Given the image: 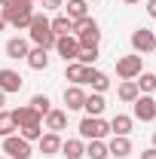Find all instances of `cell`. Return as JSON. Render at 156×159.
I'll use <instances>...</instances> for the list:
<instances>
[{
	"instance_id": "obj_1",
	"label": "cell",
	"mask_w": 156,
	"mask_h": 159,
	"mask_svg": "<svg viewBox=\"0 0 156 159\" xmlns=\"http://www.w3.org/2000/svg\"><path fill=\"white\" fill-rule=\"evenodd\" d=\"M28 37H31V43L34 46H40V49H55V34H52V28H49V19L43 16V12H34V19H31V25H28Z\"/></svg>"
},
{
	"instance_id": "obj_2",
	"label": "cell",
	"mask_w": 156,
	"mask_h": 159,
	"mask_svg": "<svg viewBox=\"0 0 156 159\" xmlns=\"http://www.w3.org/2000/svg\"><path fill=\"white\" fill-rule=\"evenodd\" d=\"M74 31H77V40H80V49H89V46H98L101 43V28L92 16L74 21Z\"/></svg>"
},
{
	"instance_id": "obj_3",
	"label": "cell",
	"mask_w": 156,
	"mask_h": 159,
	"mask_svg": "<svg viewBox=\"0 0 156 159\" xmlns=\"http://www.w3.org/2000/svg\"><path fill=\"white\" fill-rule=\"evenodd\" d=\"M3 16H6V25H12V28H19V31H28V25H31V19H34V6L16 0L12 6L3 9Z\"/></svg>"
},
{
	"instance_id": "obj_4",
	"label": "cell",
	"mask_w": 156,
	"mask_h": 159,
	"mask_svg": "<svg viewBox=\"0 0 156 159\" xmlns=\"http://www.w3.org/2000/svg\"><path fill=\"white\" fill-rule=\"evenodd\" d=\"M104 135H110V122H104L101 116L80 119V138L83 141H104Z\"/></svg>"
},
{
	"instance_id": "obj_5",
	"label": "cell",
	"mask_w": 156,
	"mask_h": 159,
	"mask_svg": "<svg viewBox=\"0 0 156 159\" xmlns=\"http://www.w3.org/2000/svg\"><path fill=\"white\" fill-rule=\"evenodd\" d=\"M3 153L6 159H31V141H25L21 135H9L3 138Z\"/></svg>"
},
{
	"instance_id": "obj_6",
	"label": "cell",
	"mask_w": 156,
	"mask_h": 159,
	"mask_svg": "<svg viewBox=\"0 0 156 159\" xmlns=\"http://www.w3.org/2000/svg\"><path fill=\"white\" fill-rule=\"evenodd\" d=\"M132 49H135L138 55H150V52L156 49V34L150 31V28L132 31Z\"/></svg>"
},
{
	"instance_id": "obj_7",
	"label": "cell",
	"mask_w": 156,
	"mask_h": 159,
	"mask_svg": "<svg viewBox=\"0 0 156 159\" xmlns=\"http://www.w3.org/2000/svg\"><path fill=\"white\" fill-rule=\"evenodd\" d=\"M144 70V64H141V55H122V58H117V77L119 80H135L138 74Z\"/></svg>"
},
{
	"instance_id": "obj_8",
	"label": "cell",
	"mask_w": 156,
	"mask_h": 159,
	"mask_svg": "<svg viewBox=\"0 0 156 159\" xmlns=\"http://www.w3.org/2000/svg\"><path fill=\"white\" fill-rule=\"evenodd\" d=\"M21 86H25V80H21L19 70H12V67H0V92L12 95V92H21Z\"/></svg>"
},
{
	"instance_id": "obj_9",
	"label": "cell",
	"mask_w": 156,
	"mask_h": 159,
	"mask_svg": "<svg viewBox=\"0 0 156 159\" xmlns=\"http://www.w3.org/2000/svg\"><path fill=\"white\" fill-rule=\"evenodd\" d=\"M132 107H135V119H141V122H153L156 119V101L150 95H138Z\"/></svg>"
},
{
	"instance_id": "obj_10",
	"label": "cell",
	"mask_w": 156,
	"mask_h": 159,
	"mask_svg": "<svg viewBox=\"0 0 156 159\" xmlns=\"http://www.w3.org/2000/svg\"><path fill=\"white\" fill-rule=\"evenodd\" d=\"M83 86H92V92H107L110 89V77L104 70H95V67H86V77H83Z\"/></svg>"
},
{
	"instance_id": "obj_11",
	"label": "cell",
	"mask_w": 156,
	"mask_h": 159,
	"mask_svg": "<svg viewBox=\"0 0 156 159\" xmlns=\"http://www.w3.org/2000/svg\"><path fill=\"white\" fill-rule=\"evenodd\" d=\"M55 52H58L64 61H77V52H80V40L74 34H67V37H58L55 40Z\"/></svg>"
},
{
	"instance_id": "obj_12",
	"label": "cell",
	"mask_w": 156,
	"mask_h": 159,
	"mask_svg": "<svg viewBox=\"0 0 156 159\" xmlns=\"http://www.w3.org/2000/svg\"><path fill=\"white\" fill-rule=\"evenodd\" d=\"M40 153L43 156H55V153H61V135L58 132H46V135H40Z\"/></svg>"
},
{
	"instance_id": "obj_13",
	"label": "cell",
	"mask_w": 156,
	"mask_h": 159,
	"mask_svg": "<svg viewBox=\"0 0 156 159\" xmlns=\"http://www.w3.org/2000/svg\"><path fill=\"white\" fill-rule=\"evenodd\" d=\"M28 52H31V46H28V40H25V37L6 40V58L19 61V58H28Z\"/></svg>"
},
{
	"instance_id": "obj_14",
	"label": "cell",
	"mask_w": 156,
	"mask_h": 159,
	"mask_svg": "<svg viewBox=\"0 0 156 159\" xmlns=\"http://www.w3.org/2000/svg\"><path fill=\"white\" fill-rule=\"evenodd\" d=\"M43 119H46L43 129H49V132H58V135H61V132L67 129V110H55V107H52Z\"/></svg>"
},
{
	"instance_id": "obj_15",
	"label": "cell",
	"mask_w": 156,
	"mask_h": 159,
	"mask_svg": "<svg viewBox=\"0 0 156 159\" xmlns=\"http://www.w3.org/2000/svg\"><path fill=\"white\" fill-rule=\"evenodd\" d=\"M104 107H107V101H104L101 92H92V95H86V101H83L86 116H101V113H104Z\"/></svg>"
},
{
	"instance_id": "obj_16",
	"label": "cell",
	"mask_w": 156,
	"mask_h": 159,
	"mask_svg": "<svg viewBox=\"0 0 156 159\" xmlns=\"http://www.w3.org/2000/svg\"><path fill=\"white\" fill-rule=\"evenodd\" d=\"M28 67L31 70H46L49 67V49H40V46H34L31 52H28Z\"/></svg>"
},
{
	"instance_id": "obj_17",
	"label": "cell",
	"mask_w": 156,
	"mask_h": 159,
	"mask_svg": "<svg viewBox=\"0 0 156 159\" xmlns=\"http://www.w3.org/2000/svg\"><path fill=\"white\" fill-rule=\"evenodd\" d=\"M132 125H135V119H132V116L117 113V116L110 119V135H122V138H129V135H132Z\"/></svg>"
},
{
	"instance_id": "obj_18",
	"label": "cell",
	"mask_w": 156,
	"mask_h": 159,
	"mask_svg": "<svg viewBox=\"0 0 156 159\" xmlns=\"http://www.w3.org/2000/svg\"><path fill=\"white\" fill-rule=\"evenodd\" d=\"M83 101H86L83 86H67V89H64V104H67V110H83Z\"/></svg>"
},
{
	"instance_id": "obj_19",
	"label": "cell",
	"mask_w": 156,
	"mask_h": 159,
	"mask_svg": "<svg viewBox=\"0 0 156 159\" xmlns=\"http://www.w3.org/2000/svg\"><path fill=\"white\" fill-rule=\"evenodd\" d=\"M107 150H110V156L126 159L129 153H132V141L122 138V135H113V138H110V144H107Z\"/></svg>"
},
{
	"instance_id": "obj_20",
	"label": "cell",
	"mask_w": 156,
	"mask_h": 159,
	"mask_svg": "<svg viewBox=\"0 0 156 159\" xmlns=\"http://www.w3.org/2000/svg\"><path fill=\"white\" fill-rule=\"evenodd\" d=\"M61 153H64L67 159H83V156H86V144H83V138L61 141Z\"/></svg>"
},
{
	"instance_id": "obj_21",
	"label": "cell",
	"mask_w": 156,
	"mask_h": 159,
	"mask_svg": "<svg viewBox=\"0 0 156 159\" xmlns=\"http://www.w3.org/2000/svg\"><path fill=\"white\" fill-rule=\"evenodd\" d=\"M9 113H12V119H16V125H28V122H34V119H43L37 113V110H34V107H31V104H25V107H16V110H9Z\"/></svg>"
},
{
	"instance_id": "obj_22",
	"label": "cell",
	"mask_w": 156,
	"mask_h": 159,
	"mask_svg": "<svg viewBox=\"0 0 156 159\" xmlns=\"http://www.w3.org/2000/svg\"><path fill=\"white\" fill-rule=\"evenodd\" d=\"M117 95H119L122 104H135V98L141 95V92H138V83H135V80H122L119 89H117Z\"/></svg>"
},
{
	"instance_id": "obj_23",
	"label": "cell",
	"mask_w": 156,
	"mask_h": 159,
	"mask_svg": "<svg viewBox=\"0 0 156 159\" xmlns=\"http://www.w3.org/2000/svg\"><path fill=\"white\" fill-rule=\"evenodd\" d=\"M49 28H52L55 37H67V34H74V21L67 19V16H55V19H49Z\"/></svg>"
},
{
	"instance_id": "obj_24",
	"label": "cell",
	"mask_w": 156,
	"mask_h": 159,
	"mask_svg": "<svg viewBox=\"0 0 156 159\" xmlns=\"http://www.w3.org/2000/svg\"><path fill=\"white\" fill-rule=\"evenodd\" d=\"M83 77H86V64H80V61H67L64 80H71V86H83Z\"/></svg>"
},
{
	"instance_id": "obj_25",
	"label": "cell",
	"mask_w": 156,
	"mask_h": 159,
	"mask_svg": "<svg viewBox=\"0 0 156 159\" xmlns=\"http://www.w3.org/2000/svg\"><path fill=\"white\" fill-rule=\"evenodd\" d=\"M89 16V3L86 0H67V19L71 21H80Z\"/></svg>"
},
{
	"instance_id": "obj_26",
	"label": "cell",
	"mask_w": 156,
	"mask_h": 159,
	"mask_svg": "<svg viewBox=\"0 0 156 159\" xmlns=\"http://www.w3.org/2000/svg\"><path fill=\"white\" fill-rule=\"evenodd\" d=\"M135 83H138V92H141V95H150V92L156 89V74H150V70H141V74L135 77Z\"/></svg>"
},
{
	"instance_id": "obj_27",
	"label": "cell",
	"mask_w": 156,
	"mask_h": 159,
	"mask_svg": "<svg viewBox=\"0 0 156 159\" xmlns=\"http://www.w3.org/2000/svg\"><path fill=\"white\" fill-rule=\"evenodd\" d=\"M86 156H89V159H107L110 150H107L104 141H89V144H86Z\"/></svg>"
},
{
	"instance_id": "obj_28",
	"label": "cell",
	"mask_w": 156,
	"mask_h": 159,
	"mask_svg": "<svg viewBox=\"0 0 156 159\" xmlns=\"http://www.w3.org/2000/svg\"><path fill=\"white\" fill-rule=\"evenodd\" d=\"M40 135H43V119H34V122L21 125V138L25 141H40Z\"/></svg>"
},
{
	"instance_id": "obj_29",
	"label": "cell",
	"mask_w": 156,
	"mask_h": 159,
	"mask_svg": "<svg viewBox=\"0 0 156 159\" xmlns=\"http://www.w3.org/2000/svg\"><path fill=\"white\" fill-rule=\"evenodd\" d=\"M16 119L12 113H6V110H0V138H9V135H16Z\"/></svg>"
},
{
	"instance_id": "obj_30",
	"label": "cell",
	"mask_w": 156,
	"mask_h": 159,
	"mask_svg": "<svg viewBox=\"0 0 156 159\" xmlns=\"http://www.w3.org/2000/svg\"><path fill=\"white\" fill-rule=\"evenodd\" d=\"M98 58H101L98 46H89V49H80V52H77V61H80V64H86V67H92Z\"/></svg>"
},
{
	"instance_id": "obj_31",
	"label": "cell",
	"mask_w": 156,
	"mask_h": 159,
	"mask_svg": "<svg viewBox=\"0 0 156 159\" xmlns=\"http://www.w3.org/2000/svg\"><path fill=\"white\" fill-rule=\"evenodd\" d=\"M31 107L37 110L40 116H46V113L52 110V101H49V95H34V98H31Z\"/></svg>"
},
{
	"instance_id": "obj_32",
	"label": "cell",
	"mask_w": 156,
	"mask_h": 159,
	"mask_svg": "<svg viewBox=\"0 0 156 159\" xmlns=\"http://www.w3.org/2000/svg\"><path fill=\"white\" fill-rule=\"evenodd\" d=\"M43 3V9H61L64 6V0H40Z\"/></svg>"
},
{
	"instance_id": "obj_33",
	"label": "cell",
	"mask_w": 156,
	"mask_h": 159,
	"mask_svg": "<svg viewBox=\"0 0 156 159\" xmlns=\"http://www.w3.org/2000/svg\"><path fill=\"white\" fill-rule=\"evenodd\" d=\"M144 9H147V16H150V19H156V0H147V6H144Z\"/></svg>"
},
{
	"instance_id": "obj_34",
	"label": "cell",
	"mask_w": 156,
	"mask_h": 159,
	"mask_svg": "<svg viewBox=\"0 0 156 159\" xmlns=\"http://www.w3.org/2000/svg\"><path fill=\"white\" fill-rule=\"evenodd\" d=\"M141 159H156V147H147V150L141 153Z\"/></svg>"
},
{
	"instance_id": "obj_35",
	"label": "cell",
	"mask_w": 156,
	"mask_h": 159,
	"mask_svg": "<svg viewBox=\"0 0 156 159\" xmlns=\"http://www.w3.org/2000/svg\"><path fill=\"white\" fill-rule=\"evenodd\" d=\"M16 0H0V9H6V6H12Z\"/></svg>"
},
{
	"instance_id": "obj_36",
	"label": "cell",
	"mask_w": 156,
	"mask_h": 159,
	"mask_svg": "<svg viewBox=\"0 0 156 159\" xmlns=\"http://www.w3.org/2000/svg\"><path fill=\"white\" fill-rule=\"evenodd\" d=\"M6 28V16H3V9H0V31Z\"/></svg>"
},
{
	"instance_id": "obj_37",
	"label": "cell",
	"mask_w": 156,
	"mask_h": 159,
	"mask_svg": "<svg viewBox=\"0 0 156 159\" xmlns=\"http://www.w3.org/2000/svg\"><path fill=\"white\" fill-rule=\"evenodd\" d=\"M3 104H6V92H0V110H3Z\"/></svg>"
},
{
	"instance_id": "obj_38",
	"label": "cell",
	"mask_w": 156,
	"mask_h": 159,
	"mask_svg": "<svg viewBox=\"0 0 156 159\" xmlns=\"http://www.w3.org/2000/svg\"><path fill=\"white\" fill-rule=\"evenodd\" d=\"M122 3H126V6H135V3H141V0H122Z\"/></svg>"
},
{
	"instance_id": "obj_39",
	"label": "cell",
	"mask_w": 156,
	"mask_h": 159,
	"mask_svg": "<svg viewBox=\"0 0 156 159\" xmlns=\"http://www.w3.org/2000/svg\"><path fill=\"white\" fill-rule=\"evenodd\" d=\"M19 3H31V6H34V3H37V0H19Z\"/></svg>"
},
{
	"instance_id": "obj_40",
	"label": "cell",
	"mask_w": 156,
	"mask_h": 159,
	"mask_svg": "<svg viewBox=\"0 0 156 159\" xmlns=\"http://www.w3.org/2000/svg\"><path fill=\"white\" fill-rule=\"evenodd\" d=\"M153 147H156V132H153Z\"/></svg>"
},
{
	"instance_id": "obj_41",
	"label": "cell",
	"mask_w": 156,
	"mask_h": 159,
	"mask_svg": "<svg viewBox=\"0 0 156 159\" xmlns=\"http://www.w3.org/2000/svg\"><path fill=\"white\" fill-rule=\"evenodd\" d=\"M86 3H98V0H86Z\"/></svg>"
},
{
	"instance_id": "obj_42",
	"label": "cell",
	"mask_w": 156,
	"mask_h": 159,
	"mask_svg": "<svg viewBox=\"0 0 156 159\" xmlns=\"http://www.w3.org/2000/svg\"><path fill=\"white\" fill-rule=\"evenodd\" d=\"M3 159H6V156H3Z\"/></svg>"
}]
</instances>
